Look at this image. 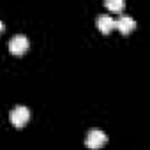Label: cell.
I'll use <instances>...</instances> for the list:
<instances>
[{
  "mask_svg": "<svg viewBox=\"0 0 150 150\" xmlns=\"http://www.w3.org/2000/svg\"><path fill=\"white\" fill-rule=\"evenodd\" d=\"M9 118H11L13 125H16V127H23V125L28 122V118H30V110H28L27 106L20 104V106H16V108L11 110Z\"/></svg>",
  "mask_w": 150,
  "mask_h": 150,
  "instance_id": "obj_1",
  "label": "cell"
},
{
  "mask_svg": "<svg viewBox=\"0 0 150 150\" xmlns=\"http://www.w3.org/2000/svg\"><path fill=\"white\" fill-rule=\"evenodd\" d=\"M9 50H11V53H14V55L25 53V51L28 50V37H27L25 34H16V35H13L11 41H9Z\"/></svg>",
  "mask_w": 150,
  "mask_h": 150,
  "instance_id": "obj_2",
  "label": "cell"
},
{
  "mask_svg": "<svg viewBox=\"0 0 150 150\" xmlns=\"http://www.w3.org/2000/svg\"><path fill=\"white\" fill-rule=\"evenodd\" d=\"M106 141H108V136H106V132L101 131V129H92V131L87 134V139H85L87 146H90V148H101Z\"/></svg>",
  "mask_w": 150,
  "mask_h": 150,
  "instance_id": "obj_3",
  "label": "cell"
},
{
  "mask_svg": "<svg viewBox=\"0 0 150 150\" xmlns=\"http://www.w3.org/2000/svg\"><path fill=\"white\" fill-rule=\"evenodd\" d=\"M134 25H136V21H134V18L129 16V14H120V16L115 20V28H118V30L124 32V34L131 32V30L134 28Z\"/></svg>",
  "mask_w": 150,
  "mask_h": 150,
  "instance_id": "obj_4",
  "label": "cell"
},
{
  "mask_svg": "<svg viewBox=\"0 0 150 150\" xmlns=\"http://www.w3.org/2000/svg\"><path fill=\"white\" fill-rule=\"evenodd\" d=\"M97 28L104 34L111 32L115 28V18L111 14H99L97 16Z\"/></svg>",
  "mask_w": 150,
  "mask_h": 150,
  "instance_id": "obj_5",
  "label": "cell"
},
{
  "mask_svg": "<svg viewBox=\"0 0 150 150\" xmlns=\"http://www.w3.org/2000/svg\"><path fill=\"white\" fill-rule=\"evenodd\" d=\"M124 6H125L124 0H106V7L111 11H122Z\"/></svg>",
  "mask_w": 150,
  "mask_h": 150,
  "instance_id": "obj_6",
  "label": "cell"
},
{
  "mask_svg": "<svg viewBox=\"0 0 150 150\" xmlns=\"http://www.w3.org/2000/svg\"><path fill=\"white\" fill-rule=\"evenodd\" d=\"M2 30H4V21L0 20V32H2Z\"/></svg>",
  "mask_w": 150,
  "mask_h": 150,
  "instance_id": "obj_7",
  "label": "cell"
}]
</instances>
